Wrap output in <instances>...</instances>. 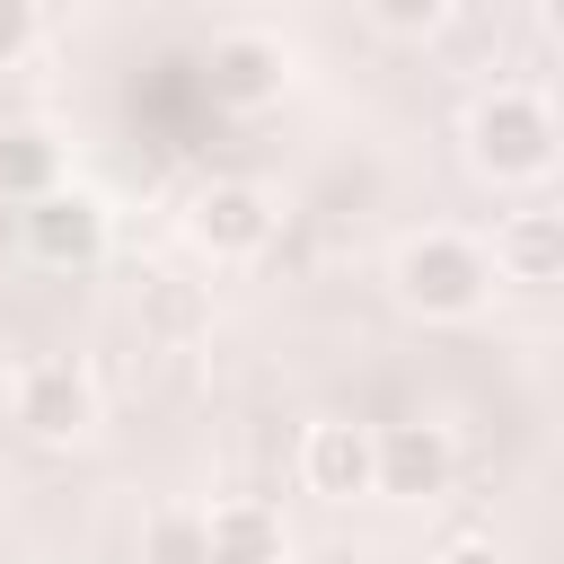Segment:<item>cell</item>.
Wrapping results in <instances>:
<instances>
[{
    "label": "cell",
    "mask_w": 564,
    "mask_h": 564,
    "mask_svg": "<svg viewBox=\"0 0 564 564\" xmlns=\"http://www.w3.org/2000/svg\"><path fill=\"white\" fill-rule=\"evenodd\" d=\"M388 282H397V300L423 308V317H476L485 291H494V256H485L476 238H458V229H423V238L397 247Z\"/></svg>",
    "instance_id": "6da1fadb"
},
{
    "label": "cell",
    "mask_w": 564,
    "mask_h": 564,
    "mask_svg": "<svg viewBox=\"0 0 564 564\" xmlns=\"http://www.w3.org/2000/svg\"><path fill=\"white\" fill-rule=\"evenodd\" d=\"M555 106L546 97H529V88H494V97H476L467 106V159L485 167V176H502V185H529V176H546L555 167Z\"/></svg>",
    "instance_id": "7a4b0ae2"
},
{
    "label": "cell",
    "mask_w": 564,
    "mask_h": 564,
    "mask_svg": "<svg viewBox=\"0 0 564 564\" xmlns=\"http://www.w3.org/2000/svg\"><path fill=\"white\" fill-rule=\"evenodd\" d=\"M9 423H18L26 441H79V432L97 423V379H88L79 361L44 352V361H26V370L9 379Z\"/></svg>",
    "instance_id": "3957f363"
},
{
    "label": "cell",
    "mask_w": 564,
    "mask_h": 564,
    "mask_svg": "<svg viewBox=\"0 0 564 564\" xmlns=\"http://www.w3.org/2000/svg\"><path fill=\"white\" fill-rule=\"evenodd\" d=\"M18 238H26V256H35V264L79 273V264H97V256H106V203H97V194H79V185H53V194L18 203Z\"/></svg>",
    "instance_id": "277c9868"
},
{
    "label": "cell",
    "mask_w": 564,
    "mask_h": 564,
    "mask_svg": "<svg viewBox=\"0 0 564 564\" xmlns=\"http://www.w3.org/2000/svg\"><path fill=\"white\" fill-rule=\"evenodd\" d=\"M194 247L203 256H220V264H238V256H256L264 238H273V194L264 185H247V176H212L203 194H194Z\"/></svg>",
    "instance_id": "5b68a950"
},
{
    "label": "cell",
    "mask_w": 564,
    "mask_h": 564,
    "mask_svg": "<svg viewBox=\"0 0 564 564\" xmlns=\"http://www.w3.org/2000/svg\"><path fill=\"white\" fill-rule=\"evenodd\" d=\"M300 476H308V494H326V502L379 494V432H370V423H344V414L308 423V441H300Z\"/></svg>",
    "instance_id": "8992f818"
},
{
    "label": "cell",
    "mask_w": 564,
    "mask_h": 564,
    "mask_svg": "<svg viewBox=\"0 0 564 564\" xmlns=\"http://www.w3.org/2000/svg\"><path fill=\"white\" fill-rule=\"evenodd\" d=\"M203 564H291V529L273 502L256 494H229L203 511Z\"/></svg>",
    "instance_id": "52a82bcc"
},
{
    "label": "cell",
    "mask_w": 564,
    "mask_h": 564,
    "mask_svg": "<svg viewBox=\"0 0 564 564\" xmlns=\"http://www.w3.org/2000/svg\"><path fill=\"white\" fill-rule=\"evenodd\" d=\"M449 467H458V449H449L441 423H379V494L423 502V494L449 485Z\"/></svg>",
    "instance_id": "ba28073f"
},
{
    "label": "cell",
    "mask_w": 564,
    "mask_h": 564,
    "mask_svg": "<svg viewBox=\"0 0 564 564\" xmlns=\"http://www.w3.org/2000/svg\"><path fill=\"white\" fill-rule=\"evenodd\" d=\"M282 79H291V62L273 35H220L212 44V97L220 106H264V97H282Z\"/></svg>",
    "instance_id": "9c48e42d"
},
{
    "label": "cell",
    "mask_w": 564,
    "mask_h": 564,
    "mask_svg": "<svg viewBox=\"0 0 564 564\" xmlns=\"http://www.w3.org/2000/svg\"><path fill=\"white\" fill-rule=\"evenodd\" d=\"M494 273L502 282H564V212H511L494 229Z\"/></svg>",
    "instance_id": "30bf717a"
},
{
    "label": "cell",
    "mask_w": 564,
    "mask_h": 564,
    "mask_svg": "<svg viewBox=\"0 0 564 564\" xmlns=\"http://www.w3.org/2000/svg\"><path fill=\"white\" fill-rule=\"evenodd\" d=\"M53 185H62V141L35 132V123H9V132H0V194H9V203H35V194H53Z\"/></svg>",
    "instance_id": "8fae6325"
},
{
    "label": "cell",
    "mask_w": 564,
    "mask_h": 564,
    "mask_svg": "<svg viewBox=\"0 0 564 564\" xmlns=\"http://www.w3.org/2000/svg\"><path fill=\"white\" fill-rule=\"evenodd\" d=\"M150 564H203V511H159L150 520Z\"/></svg>",
    "instance_id": "7c38bea8"
},
{
    "label": "cell",
    "mask_w": 564,
    "mask_h": 564,
    "mask_svg": "<svg viewBox=\"0 0 564 564\" xmlns=\"http://www.w3.org/2000/svg\"><path fill=\"white\" fill-rule=\"evenodd\" d=\"M370 9V26H388V35H432L441 18H449V0H361Z\"/></svg>",
    "instance_id": "4fadbf2b"
},
{
    "label": "cell",
    "mask_w": 564,
    "mask_h": 564,
    "mask_svg": "<svg viewBox=\"0 0 564 564\" xmlns=\"http://www.w3.org/2000/svg\"><path fill=\"white\" fill-rule=\"evenodd\" d=\"M35 53V0H0V70H18Z\"/></svg>",
    "instance_id": "5bb4252c"
},
{
    "label": "cell",
    "mask_w": 564,
    "mask_h": 564,
    "mask_svg": "<svg viewBox=\"0 0 564 564\" xmlns=\"http://www.w3.org/2000/svg\"><path fill=\"white\" fill-rule=\"evenodd\" d=\"M432 564H511V555H502L494 538H449V546H441Z\"/></svg>",
    "instance_id": "9a60e30c"
},
{
    "label": "cell",
    "mask_w": 564,
    "mask_h": 564,
    "mask_svg": "<svg viewBox=\"0 0 564 564\" xmlns=\"http://www.w3.org/2000/svg\"><path fill=\"white\" fill-rule=\"evenodd\" d=\"M538 18H546V35L564 44V0H538Z\"/></svg>",
    "instance_id": "2e32d148"
}]
</instances>
